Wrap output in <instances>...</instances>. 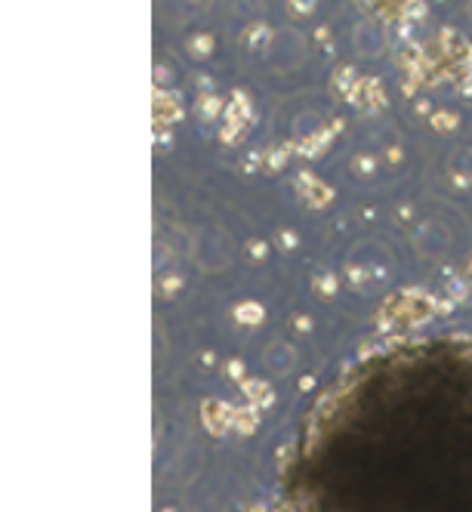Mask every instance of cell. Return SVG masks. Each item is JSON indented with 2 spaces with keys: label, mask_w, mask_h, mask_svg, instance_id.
<instances>
[{
  "label": "cell",
  "mask_w": 472,
  "mask_h": 512,
  "mask_svg": "<svg viewBox=\"0 0 472 512\" xmlns=\"http://www.w3.org/2000/svg\"><path fill=\"white\" fill-rule=\"evenodd\" d=\"M281 512H472V337L395 343L346 368L300 423Z\"/></svg>",
  "instance_id": "cell-1"
}]
</instances>
